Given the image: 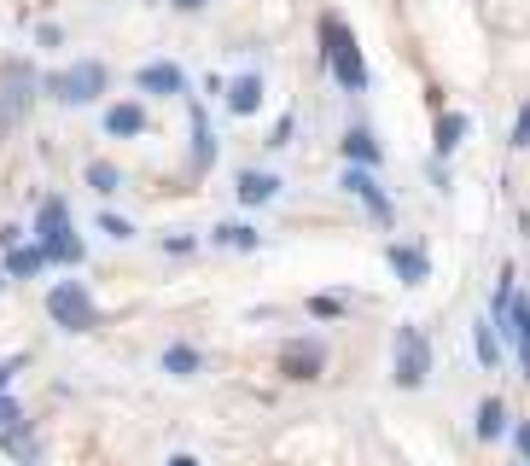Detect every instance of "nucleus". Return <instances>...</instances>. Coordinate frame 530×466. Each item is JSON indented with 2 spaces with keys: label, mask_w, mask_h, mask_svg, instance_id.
<instances>
[{
  "label": "nucleus",
  "mask_w": 530,
  "mask_h": 466,
  "mask_svg": "<svg viewBox=\"0 0 530 466\" xmlns=\"http://www.w3.org/2000/svg\"><path fill=\"white\" fill-rule=\"evenodd\" d=\"M309 315H315V321H338V315H344V298H327V292H315V298H309Z\"/></svg>",
  "instance_id": "nucleus-25"
},
{
  "label": "nucleus",
  "mask_w": 530,
  "mask_h": 466,
  "mask_svg": "<svg viewBox=\"0 0 530 466\" xmlns=\"http://www.w3.org/2000/svg\"><path fill=\"white\" fill-rule=\"evenodd\" d=\"M490 327H501V333L513 338V350H519V362H525V373H530V298H525V292L507 303V315L490 321Z\"/></svg>",
  "instance_id": "nucleus-8"
},
{
  "label": "nucleus",
  "mask_w": 530,
  "mask_h": 466,
  "mask_svg": "<svg viewBox=\"0 0 530 466\" xmlns=\"http://www.w3.org/2000/svg\"><path fill=\"white\" fill-rule=\"evenodd\" d=\"M338 146H344V158H350V164H362V169H379V164H385V152H379V140H373V134H367V129H350V134H344V140H338Z\"/></svg>",
  "instance_id": "nucleus-14"
},
{
  "label": "nucleus",
  "mask_w": 530,
  "mask_h": 466,
  "mask_svg": "<svg viewBox=\"0 0 530 466\" xmlns=\"http://www.w3.org/2000/svg\"><path fill=\"white\" fill-rule=\"evenodd\" d=\"M105 82H111V70H105L100 59H82V65L47 76V94H53L59 105H94L105 94Z\"/></svg>",
  "instance_id": "nucleus-3"
},
{
  "label": "nucleus",
  "mask_w": 530,
  "mask_h": 466,
  "mask_svg": "<svg viewBox=\"0 0 530 466\" xmlns=\"http://www.w3.org/2000/svg\"><path fill=\"white\" fill-rule=\"evenodd\" d=\"M24 105H30V76H24V65H18L12 70V88H6V123H18Z\"/></svg>",
  "instance_id": "nucleus-20"
},
{
  "label": "nucleus",
  "mask_w": 530,
  "mask_h": 466,
  "mask_svg": "<svg viewBox=\"0 0 530 466\" xmlns=\"http://www.w3.org/2000/svg\"><path fill=\"white\" fill-rule=\"evenodd\" d=\"M338 187L350 193V199H362L373 216H379V228H397V204L385 199V187H379V175L362 164H344V175H338Z\"/></svg>",
  "instance_id": "nucleus-6"
},
{
  "label": "nucleus",
  "mask_w": 530,
  "mask_h": 466,
  "mask_svg": "<svg viewBox=\"0 0 530 466\" xmlns=\"http://www.w3.org/2000/svg\"><path fill=\"white\" fill-rule=\"evenodd\" d=\"M41 268H47V251H41V245H12V251H6V274H12V280H30Z\"/></svg>",
  "instance_id": "nucleus-16"
},
{
  "label": "nucleus",
  "mask_w": 530,
  "mask_h": 466,
  "mask_svg": "<svg viewBox=\"0 0 530 466\" xmlns=\"http://www.w3.org/2000/svg\"><path fill=\"white\" fill-rule=\"evenodd\" d=\"M513 443H519V455L530 461V420H519V432H513Z\"/></svg>",
  "instance_id": "nucleus-32"
},
{
  "label": "nucleus",
  "mask_w": 530,
  "mask_h": 466,
  "mask_svg": "<svg viewBox=\"0 0 530 466\" xmlns=\"http://www.w3.org/2000/svg\"><path fill=\"white\" fill-rule=\"evenodd\" d=\"M472 344H478V362L484 367H501V344H496V333H490V321L472 327Z\"/></svg>",
  "instance_id": "nucleus-23"
},
{
  "label": "nucleus",
  "mask_w": 530,
  "mask_h": 466,
  "mask_svg": "<svg viewBox=\"0 0 530 466\" xmlns=\"http://www.w3.org/2000/svg\"><path fill=\"white\" fill-rule=\"evenodd\" d=\"M0 286H6V280H0Z\"/></svg>",
  "instance_id": "nucleus-37"
},
{
  "label": "nucleus",
  "mask_w": 530,
  "mask_h": 466,
  "mask_svg": "<svg viewBox=\"0 0 530 466\" xmlns=\"http://www.w3.org/2000/svg\"><path fill=\"white\" fill-rule=\"evenodd\" d=\"M257 239H263V233L245 228V222H222V228H216V245H239V251H257Z\"/></svg>",
  "instance_id": "nucleus-22"
},
{
  "label": "nucleus",
  "mask_w": 530,
  "mask_h": 466,
  "mask_svg": "<svg viewBox=\"0 0 530 466\" xmlns=\"http://www.w3.org/2000/svg\"><path fill=\"white\" fill-rule=\"evenodd\" d=\"M169 6H175V12H204L210 0H169Z\"/></svg>",
  "instance_id": "nucleus-33"
},
{
  "label": "nucleus",
  "mask_w": 530,
  "mask_h": 466,
  "mask_svg": "<svg viewBox=\"0 0 530 466\" xmlns=\"http://www.w3.org/2000/svg\"><path fill=\"white\" fill-rule=\"evenodd\" d=\"M35 41H41V47H59L65 35H59V24H41V30H35Z\"/></svg>",
  "instance_id": "nucleus-31"
},
{
  "label": "nucleus",
  "mask_w": 530,
  "mask_h": 466,
  "mask_svg": "<svg viewBox=\"0 0 530 466\" xmlns=\"http://www.w3.org/2000/svg\"><path fill=\"white\" fill-rule=\"evenodd\" d=\"M292 134H298V123H292V111H286V117H280V123H274V134H268V146H274V152H280V146H292Z\"/></svg>",
  "instance_id": "nucleus-26"
},
{
  "label": "nucleus",
  "mask_w": 530,
  "mask_h": 466,
  "mask_svg": "<svg viewBox=\"0 0 530 466\" xmlns=\"http://www.w3.org/2000/svg\"><path fill=\"white\" fill-rule=\"evenodd\" d=\"M117 181H123V175H117L111 164H88V187H94L100 199H105V193H117Z\"/></svg>",
  "instance_id": "nucleus-24"
},
{
  "label": "nucleus",
  "mask_w": 530,
  "mask_h": 466,
  "mask_svg": "<svg viewBox=\"0 0 530 466\" xmlns=\"http://www.w3.org/2000/svg\"><path fill=\"white\" fill-rule=\"evenodd\" d=\"M385 257H391V268L402 274V286H420V280H426V268H431L426 251H414V245H391Z\"/></svg>",
  "instance_id": "nucleus-15"
},
{
  "label": "nucleus",
  "mask_w": 530,
  "mask_h": 466,
  "mask_svg": "<svg viewBox=\"0 0 530 466\" xmlns=\"http://www.w3.org/2000/svg\"><path fill=\"white\" fill-rule=\"evenodd\" d=\"M47 315H53V327H65V333H94V321H100V309H94V298H88L82 280H59V286L47 292Z\"/></svg>",
  "instance_id": "nucleus-4"
},
{
  "label": "nucleus",
  "mask_w": 530,
  "mask_h": 466,
  "mask_svg": "<svg viewBox=\"0 0 530 466\" xmlns=\"http://www.w3.org/2000/svg\"><path fill=\"white\" fill-rule=\"evenodd\" d=\"M216 164V140H210V123H204V111L193 105V175Z\"/></svg>",
  "instance_id": "nucleus-17"
},
{
  "label": "nucleus",
  "mask_w": 530,
  "mask_h": 466,
  "mask_svg": "<svg viewBox=\"0 0 530 466\" xmlns=\"http://www.w3.org/2000/svg\"><path fill=\"white\" fill-rule=\"evenodd\" d=\"M513 146H530V105L519 111V123H513Z\"/></svg>",
  "instance_id": "nucleus-29"
},
{
  "label": "nucleus",
  "mask_w": 530,
  "mask_h": 466,
  "mask_svg": "<svg viewBox=\"0 0 530 466\" xmlns=\"http://www.w3.org/2000/svg\"><path fill=\"white\" fill-rule=\"evenodd\" d=\"M280 373H286V379H321V373H327V350H321V344H315V338H292V344H286V350H280Z\"/></svg>",
  "instance_id": "nucleus-7"
},
{
  "label": "nucleus",
  "mask_w": 530,
  "mask_h": 466,
  "mask_svg": "<svg viewBox=\"0 0 530 466\" xmlns=\"http://www.w3.org/2000/svg\"><path fill=\"white\" fill-rule=\"evenodd\" d=\"M466 129H472V117H461V111H443V117H437V134H431V152H437V158H449V152L466 140Z\"/></svg>",
  "instance_id": "nucleus-13"
},
{
  "label": "nucleus",
  "mask_w": 530,
  "mask_h": 466,
  "mask_svg": "<svg viewBox=\"0 0 530 466\" xmlns=\"http://www.w3.org/2000/svg\"><path fill=\"white\" fill-rule=\"evenodd\" d=\"M35 245L47 251V263H82V239L70 233L65 199H41V210H35Z\"/></svg>",
  "instance_id": "nucleus-2"
},
{
  "label": "nucleus",
  "mask_w": 530,
  "mask_h": 466,
  "mask_svg": "<svg viewBox=\"0 0 530 466\" xmlns=\"http://www.w3.org/2000/svg\"><path fill=\"white\" fill-rule=\"evenodd\" d=\"M134 88H140V94H152V100H169V94H181V88H187V76L158 59V65H140V70H134Z\"/></svg>",
  "instance_id": "nucleus-9"
},
{
  "label": "nucleus",
  "mask_w": 530,
  "mask_h": 466,
  "mask_svg": "<svg viewBox=\"0 0 530 466\" xmlns=\"http://www.w3.org/2000/svg\"><path fill=\"white\" fill-rule=\"evenodd\" d=\"M169 466H199V461H193V455H175V461H169Z\"/></svg>",
  "instance_id": "nucleus-35"
},
{
  "label": "nucleus",
  "mask_w": 530,
  "mask_h": 466,
  "mask_svg": "<svg viewBox=\"0 0 530 466\" xmlns=\"http://www.w3.org/2000/svg\"><path fill=\"white\" fill-rule=\"evenodd\" d=\"M431 373V344L420 327H397V385L402 391H420Z\"/></svg>",
  "instance_id": "nucleus-5"
},
{
  "label": "nucleus",
  "mask_w": 530,
  "mask_h": 466,
  "mask_svg": "<svg viewBox=\"0 0 530 466\" xmlns=\"http://www.w3.org/2000/svg\"><path fill=\"white\" fill-rule=\"evenodd\" d=\"M6 455H18V461H35V432L24 420H12L6 426Z\"/></svg>",
  "instance_id": "nucleus-21"
},
{
  "label": "nucleus",
  "mask_w": 530,
  "mask_h": 466,
  "mask_svg": "<svg viewBox=\"0 0 530 466\" xmlns=\"http://www.w3.org/2000/svg\"><path fill=\"white\" fill-rule=\"evenodd\" d=\"M100 233H111V239H134V228L123 222V216H100Z\"/></svg>",
  "instance_id": "nucleus-27"
},
{
  "label": "nucleus",
  "mask_w": 530,
  "mask_h": 466,
  "mask_svg": "<svg viewBox=\"0 0 530 466\" xmlns=\"http://www.w3.org/2000/svg\"><path fill=\"white\" fill-rule=\"evenodd\" d=\"M12 420H24V414H18V402H12V397H0V432H6Z\"/></svg>",
  "instance_id": "nucleus-30"
},
{
  "label": "nucleus",
  "mask_w": 530,
  "mask_h": 466,
  "mask_svg": "<svg viewBox=\"0 0 530 466\" xmlns=\"http://www.w3.org/2000/svg\"><path fill=\"white\" fill-rule=\"evenodd\" d=\"M222 94H228V111H233V117H251V111L263 105V76H257V70H245V76H233Z\"/></svg>",
  "instance_id": "nucleus-11"
},
{
  "label": "nucleus",
  "mask_w": 530,
  "mask_h": 466,
  "mask_svg": "<svg viewBox=\"0 0 530 466\" xmlns=\"http://www.w3.org/2000/svg\"><path fill=\"white\" fill-rule=\"evenodd\" d=\"M164 251H169V257H187V251H193V239H187V233H169Z\"/></svg>",
  "instance_id": "nucleus-28"
},
{
  "label": "nucleus",
  "mask_w": 530,
  "mask_h": 466,
  "mask_svg": "<svg viewBox=\"0 0 530 466\" xmlns=\"http://www.w3.org/2000/svg\"><path fill=\"white\" fill-rule=\"evenodd\" d=\"M12 367L18 362H0V391H6V379H12Z\"/></svg>",
  "instance_id": "nucleus-34"
},
{
  "label": "nucleus",
  "mask_w": 530,
  "mask_h": 466,
  "mask_svg": "<svg viewBox=\"0 0 530 466\" xmlns=\"http://www.w3.org/2000/svg\"><path fill=\"white\" fill-rule=\"evenodd\" d=\"M233 193H239V204H268L280 193V175H268V169H239Z\"/></svg>",
  "instance_id": "nucleus-12"
},
{
  "label": "nucleus",
  "mask_w": 530,
  "mask_h": 466,
  "mask_svg": "<svg viewBox=\"0 0 530 466\" xmlns=\"http://www.w3.org/2000/svg\"><path fill=\"white\" fill-rule=\"evenodd\" d=\"M321 41H327V53H321V65L338 76V88L344 94H362L367 88V65H362V47H356V35L344 30V18H321Z\"/></svg>",
  "instance_id": "nucleus-1"
},
{
  "label": "nucleus",
  "mask_w": 530,
  "mask_h": 466,
  "mask_svg": "<svg viewBox=\"0 0 530 466\" xmlns=\"http://www.w3.org/2000/svg\"><path fill=\"white\" fill-rule=\"evenodd\" d=\"M501 432H507V408H501L496 397H484V402H478V437H484V443H496Z\"/></svg>",
  "instance_id": "nucleus-19"
},
{
  "label": "nucleus",
  "mask_w": 530,
  "mask_h": 466,
  "mask_svg": "<svg viewBox=\"0 0 530 466\" xmlns=\"http://www.w3.org/2000/svg\"><path fill=\"white\" fill-rule=\"evenodd\" d=\"M105 134H111V140H134V134H146V105L117 100L111 111H105Z\"/></svg>",
  "instance_id": "nucleus-10"
},
{
  "label": "nucleus",
  "mask_w": 530,
  "mask_h": 466,
  "mask_svg": "<svg viewBox=\"0 0 530 466\" xmlns=\"http://www.w3.org/2000/svg\"><path fill=\"white\" fill-rule=\"evenodd\" d=\"M519 466H530V461H519Z\"/></svg>",
  "instance_id": "nucleus-36"
},
{
  "label": "nucleus",
  "mask_w": 530,
  "mask_h": 466,
  "mask_svg": "<svg viewBox=\"0 0 530 466\" xmlns=\"http://www.w3.org/2000/svg\"><path fill=\"white\" fill-rule=\"evenodd\" d=\"M199 367H204V356L193 350V344H169L164 350V373H175V379H193Z\"/></svg>",
  "instance_id": "nucleus-18"
}]
</instances>
